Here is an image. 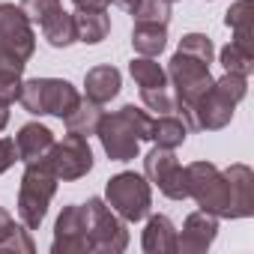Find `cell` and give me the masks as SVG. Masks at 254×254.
<instances>
[{
	"label": "cell",
	"mask_w": 254,
	"mask_h": 254,
	"mask_svg": "<svg viewBox=\"0 0 254 254\" xmlns=\"http://www.w3.org/2000/svg\"><path fill=\"white\" fill-rule=\"evenodd\" d=\"M150 114L135 108V105H123L114 114H102L99 120V141L102 150L108 153L111 162H132L141 153V144L150 141Z\"/></svg>",
	"instance_id": "6da1fadb"
},
{
	"label": "cell",
	"mask_w": 254,
	"mask_h": 254,
	"mask_svg": "<svg viewBox=\"0 0 254 254\" xmlns=\"http://www.w3.org/2000/svg\"><path fill=\"white\" fill-rule=\"evenodd\" d=\"M248 93V78L242 75H233V72H224V78L212 81V87L194 102V108L183 117L189 129H197V132H218L233 120V111L236 105L245 99Z\"/></svg>",
	"instance_id": "7a4b0ae2"
},
{
	"label": "cell",
	"mask_w": 254,
	"mask_h": 254,
	"mask_svg": "<svg viewBox=\"0 0 254 254\" xmlns=\"http://www.w3.org/2000/svg\"><path fill=\"white\" fill-rule=\"evenodd\" d=\"M57 174L51 171L48 159L27 162L21 174V189H18V218L27 230H36L48 212V203L57 191Z\"/></svg>",
	"instance_id": "3957f363"
},
{
	"label": "cell",
	"mask_w": 254,
	"mask_h": 254,
	"mask_svg": "<svg viewBox=\"0 0 254 254\" xmlns=\"http://www.w3.org/2000/svg\"><path fill=\"white\" fill-rule=\"evenodd\" d=\"M105 203L126 224H135V221L147 218L150 206H153L150 180L144 174H135V171H123V174L111 177L108 186H105Z\"/></svg>",
	"instance_id": "277c9868"
},
{
	"label": "cell",
	"mask_w": 254,
	"mask_h": 254,
	"mask_svg": "<svg viewBox=\"0 0 254 254\" xmlns=\"http://www.w3.org/2000/svg\"><path fill=\"white\" fill-rule=\"evenodd\" d=\"M18 102L24 105L27 114H51V117H66L78 102V90L63 81V78H30V81H21V93H18Z\"/></svg>",
	"instance_id": "5b68a950"
},
{
	"label": "cell",
	"mask_w": 254,
	"mask_h": 254,
	"mask_svg": "<svg viewBox=\"0 0 254 254\" xmlns=\"http://www.w3.org/2000/svg\"><path fill=\"white\" fill-rule=\"evenodd\" d=\"M84 221H87L90 251H99V254L126 251V245H129V227H126V221L102 197H90L84 203Z\"/></svg>",
	"instance_id": "8992f818"
},
{
	"label": "cell",
	"mask_w": 254,
	"mask_h": 254,
	"mask_svg": "<svg viewBox=\"0 0 254 254\" xmlns=\"http://www.w3.org/2000/svg\"><path fill=\"white\" fill-rule=\"evenodd\" d=\"M33 51H36V33L24 9L15 3H0V60L24 69Z\"/></svg>",
	"instance_id": "52a82bcc"
},
{
	"label": "cell",
	"mask_w": 254,
	"mask_h": 254,
	"mask_svg": "<svg viewBox=\"0 0 254 254\" xmlns=\"http://www.w3.org/2000/svg\"><path fill=\"white\" fill-rule=\"evenodd\" d=\"M168 81L174 84V90H177V108L183 111V117L194 108V102L212 87V75H209V63H203V60H197V57H191V54H186V51H177L174 57H171V63H168Z\"/></svg>",
	"instance_id": "ba28073f"
},
{
	"label": "cell",
	"mask_w": 254,
	"mask_h": 254,
	"mask_svg": "<svg viewBox=\"0 0 254 254\" xmlns=\"http://www.w3.org/2000/svg\"><path fill=\"white\" fill-rule=\"evenodd\" d=\"M186 180H189V197H194V203L218 218H227V203H230V191H227V177L224 171H218L212 162H191L186 168Z\"/></svg>",
	"instance_id": "9c48e42d"
},
{
	"label": "cell",
	"mask_w": 254,
	"mask_h": 254,
	"mask_svg": "<svg viewBox=\"0 0 254 254\" xmlns=\"http://www.w3.org/2000/svg\"><path fill=\"white\" fill-rule=\"evenodd\" d=\"M144 177L159 186V191L171 200H186L189 197V180L186 168L177 162V153L168 147H153L144 159Z\"/></svg>",
	"instance_id": "30bf717a"
},
{
	"label": "cell",
	"mask_w": 254,
	"mask_h": 254,
	"mask_svg": "<svg viewBox=\"0 0 254 254\" xmlns=\"http://www.w3.org/2000/svg\"><path fill=\"white\" fill-rule=\"evenodd\" d=\"M45 159H48L51 171L57 174V180H63V183L81 180L93 171V150H90L87 138L72 135V132L63 141H54V147Z\"/></svg>",
	"instance_id": "8fae6325"
},
{
	"label": "cell",
	"mask_w": 254,
	"mask_h": 254,
	"mask_svg": "<svg viewBox=\"0 0 254 254\" xmlns=\"http://www.w3.org/2000/svg\"><path fill=\"white\" fill-rule=\"evenodd\" d=\"M51 251H54V254H87V251H90L84 206H78V203L63 206V212L57 215V224H54Z\"/></svg>",
	"instance_id": "7c38bea8"
},
{
	"label": "cell",
	"mask_w": 254,
	"mask_h": 254,
	"mask_svg": "<svg viewBox=\"0 0 254 254\" xmlns=\"http://www.w3.org/2000/svg\"><path fill=\"white\" fill-rule=\"evenodd\" d=\"M218 236V215L197 209L186 218L183 230L177 233V251L183 254H203Z\"/></svg>",
	"instance_id": "4fadbf2b"
},
{
	"label": "cell",
	"mask_w": 254,
	"mask_h": 254,
	"mask_svg": "<svg viewBox=\"0 0 254 254\" xmlns=\"http://www.w3.org/2000/svg\"><path fill=\"white\" fill-rule=\"evenodd\" d=\"M227 177V191H230V203H227V218H251L254 215V171L248 165H230L224 171Z\"/></svg>",
	"instance_id": "5bb4252c"
},
{
	"label": "cell",
	"mask_w": 254,
	"mask_h": 254,
	"mask_svg": "<svg viewBox=\"0 0 254 254\" xmlns=\"http://www.w3.org/2000/svg\"><path fill=\"white\" fill-rule=\"evenodd\" d=\"M54 147V132L42 123H24L18 135H15V150H18V162H36L45 159Z\"/></svg>",
	"instance_id": "9a60e30c"
},
{
	"label": "cell",
	"mask_w": 254,
	"mask_h": 254,
	"mask_svg": "<svg viewBox=\"0 0 254 254\" xmlns=\"http://www.w3.org/2000/svg\"><path fill=\"white\" fill-rule=\"evenodd\" d=\"M141 245L147 254H174L177 251V227L168 215H150Z\"/></svg>",
	"instance_id": "2e32d148"
},
{
	"label": "cell",
	"mask_w": 254,
	"mask_h": 254,
	"mask_svg": "<svg viewBox=\"0 0 254 254\" xmlns=\"http://www.w3.org/2000/svg\"><path fill=\"white\" fill-rule=\"evenodd\" d=\"M123 87V78H120V69L117 66H96L84 75V90H87V99L99 102V105H108Z\"/></svg>",
	"instance_id": "e0dca14e"
},
{
	"label": "cell",
	"mask_w": 254,
	"mask_h": 254,
	"mask_svg": "<svg viewBox=\"0 0 254 254\" xmlns=\"http://www.w3.org/2000/svg\"><path fill=\"white\" fill-rule=\"evenodd\" d=\"M224 24L233 30V42L245 51H254V0H236L227 9Z\"/></svg>",
	"instance_id": "ac0fdd59"
},
{
	"label": "cell",
	"mask_w": 254,
	"mask_h": 254,
	"mask_svg": "<svg viewBox=\"0 0 254 254\" xmlns=\"http://www.w3.org/2000/svg\"><path fill=\"white\" fill-rule=\"evenodd\" d=\"M189 138V126L186 120L174 117V114H159L156 120H150V141L156 147H168V150H177L180 144H186Z\"/></svg>",
	"instance_id": "d6986e66"
},
{
	"label": "cell",
	"mask_w": 254,
	"mask_h": 254,
	"mask_svg": "<svg viewBox=\"0 0 254 254\" xmlns=\"http://www.w3.org/2000/svg\"><path fill=\"white\" fill-rule=\"evenodd\" d=\"M102 105L99 102H93V99H81L66 117H63V123H66V132H72V135H81V138H90V135H96V129H99V120H102Z\"/></svg>",
	"instance_id": "ffe728a7"
},
{
	"label": "cell",
	"mask_w": 254,
	"mask_h": 254,
	"mask_svg": "<svg viewBox=\"0 0 254 254\" xmlns=\"http://www.w3.org/2000/svg\"><path fill=\"white\" fill-rule=\"evenodd\" d=\"M0 251H15V254H33L36 251L30 230L24 224H15V218L3 206H0Z\"/></svg>",
	"instance_id": "44dd1931"
},
{
	"label": "cell",
	"mask_w": 254,
	"mask_h": 254,
	"mask_svg": "<svg viewBox=\"0 0 254 254\" xmlns=\"http://www.w3.org/2000/svg\"><path fill=\"white\" fill-rule=\"evenodd\" d=\"M39 27H42V36L48 39V45H54V48H69L72 42H78L75 15L66 12V9H57L54 15H48Z\"/></svg>",
	"instance_id": "7402d4cb"
},
{
	"label": "cell",
	"mask_w": 254,
	"mask_h": 254,
	"mask_svg": "<svg viewBox=\"0 0 254 254\" xmlns=\"http://www.w3.org/2000/svg\"><path fill=\"white\" fill-rule=\"evenodd\" d=\"M132 45L141 57H159L168 45V24H135Z\"/></svg>",
	"instance_id": "603a6c76"
},
{
	"label": "cell",
	"mask_w": 254,
	"mask_h": 254,
	"mask_svg": "<svg viewBox=\"0 0 254 254\" xmlns=\"http://www.w3.org/2000/svg\"><path fill=\"white\" fill-rule=\"evenodd\" d=\"M75 33H78V42L84 45H99L108 33H111V18L108 12H78L75 15Z\"/></svg>",
	"instance_id": "cb8c5ba5"
},
{
	"label": "cell",
	"mask_w": 254,
	"mask_h": 254,
	"mask_svg": "<svg viewBox=\"0 0 254 254\" xmlns=\"http://www.w3.org/2000/svg\"><path fill=\"white\" fill-rule=\"evenodd\" d=\"M129 72L138 81V87H165L168 84V72L153 57H135L129 63Z\"/></svg>",
	"instance_id": "d4e9b609"
},
{
	"label": "cell",
	"mask_w": 254,
	"mask_h": 254,
	"mask_svg": "<svg viewBox=\"0 0 254 254\" xmlns=\"http://www.w3.org/2000/svg\"><path fill=\"white\" fill-rule=\"evenodd\" d=\"M221 66H224V72H233V75L248 78L254 72V51H245L242 45L227 42L221 48Z\"/></svg>",
	"instance_id": "484cf974"
},
{
	"label": "cell",
	"mask_w": 254,
	"mask_h": 254,
	"mask_svg": "<svg viewBox=\"0 0 254 254\" xmlns=\"http://www.w3.org/2000/svg\"><path fill=\"white\" fill-rule=\"evenodd\" d=\"M132 15H135V24H168L171 21V3L168 0H138Z\"/></svg>",
	"instance_id": "4316f807"
},
{
	"label": "cell",
	"mask_w": 254,
	"mask_h": 254,
	"mask_svg": "<svg viewBox=\"0 0 254 254\" xmlns=\"http://www.w3.org/2000/svg\"><path fill=\"white\" fill-rule=\"evenodd\" d=\"M21 72L18 66L6 63V60H0V99L3 102H18V93H21Z\"/></svg>",
	"instance_id": "83f0119b"
},
{
	"label": "cell",
	"mask_w": 254,
	"mask_h": 254,
	"mask_svg": "<svg viewBox=\"0 0 254 254\" xmlns=\"http://www.w3.org/2000/svg\"><path fill=\"white\" fill-rule=\"evenodd\" d=\"M141 99L150 111H159V114H174L177 111V99L168 90V84L165 87H141Z\"/></svg>",
	"instance_id": "f1b7e54d"
},
{
	"label": "cell",
	"mask_w": 254,
	"mask_h": 254,
	"mask_svg": "<svg viewBox=\"0 0 254 254\" xmlns=\"http://www.w3.org/2000/svg\"><path fill=\"white\" fill-rule=\"evenodd\" d=\"M177 51H186V54H191V57H197V60H203V63H212V54H215L212 39H209L206 33H186V36L180 39V48H177Z\"/></svg>",
	"instance_id": "f546056e"
},
{
	"label": "cell",
	"mask_w": 254,
	"mask_h": 254,
	"mask_svg": "<svg viewBox=\"0 0 254 254\" xmlns=\"http://www.w3.org/2000/svg\"><path fill=\"white\" fill-rule=\"evenodd\" d=\"M21 9L30 18V24H42L48 15H54L63 6H60V0H21Z\"/></svg>",
	"instance_id": "4dcf8cb0"
},
{
	"label": "cell",
	"mask_w": 254,
	"mask_h": 254,
	"mask_svg": "<svg viewBox=\"0 0 254 254\" xmlns=\"http://www.w3.org/2000/svg\"><path fill=\"white\" fill-rule=\"evenodd\" d=\"M15 162H18L15 141H12V138H0V174H6Z\"/></svg>",
	"instance_id": "1f68e13d"
},
{
	"label": "cell",
	"mask_w": 254,
	"mask_h": 254,
	"mask_svg": "<svg viewBox=\"0 0 254 254\" xmlns=\"http://www.w3.org/2000/svg\"><path fill=\"white\" fill-rule=\"evenodd\" d=\"M72 3L78 12H102V9H108L111 0H72Z\"/></svg>",
	"instance_id": "d6a6232c"
},
{
	"label": "cell",
	"mask_w": 254,
	"mask_h": 254,
	"mask_svg": "<svg viewBox=\"0 0 254 254\" xmlns=\"http://www.w3.org/2000/svg\"><path fill=\"white\" fill-rule=\"evenodd\" d=\"M6 123H9V102L0 99V132L6 129Z\"/></svg>",
	"instance_id": "836d02e7"
},
{
	"label": "cell",
	"mask_w": 254,
	"mask_h": 254,
	"mask_svg": "<svg viewBox=\"0 0 254 254\" xmlns=\"http://www.w3.org/2000/svg\"><path fill=\"white\" fill-rule=\"evenodd\" d=\"M114 6H120V9H126V12H132L135 6H138V0H111Z\"/></svg>",
	"instance_id": "e575fe53"
},
{
	"label": "cell",
	"mask_w": 254,
	"mask_h": 254,
	"mask_svg": "<svg viewBox=\"0 0 254 254\" xmlns=\"http://www.w3.org/2000/svg\"><path fill=\"white\" fill-rule=\"evenodd\" d=\"M168 3H177V0H168Z\"/></svg>",
	"instance_id": "d590c367"
}]
</instances>
